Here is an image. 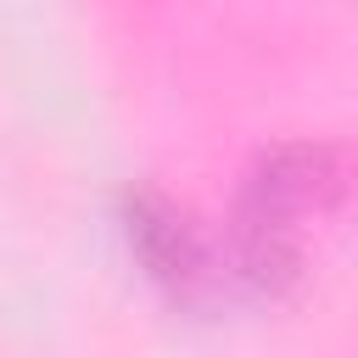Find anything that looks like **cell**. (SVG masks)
Returning a JSON list of instances; mask_svg holds the SVG:
<instances>
[{"instance_id":"obj_1","label":"cell","mask_w":358,"mask_h":358,"mask_svg":"<svg viewBox=\"0 0 358 358\" xmlns=\"http://www.w3.org/2000/svg\"><path fill=\"white\" fill-rule=\"evenodd\" d=\"M347 196V151L330 140H274L241 173L218 252L224 280L252 296H285L308 268L313 229Z\"/></svg>"},{"instance_id":"obj_2","label":"cell","mask_w":358,"mask_h":358,"mask_svg":"<svg viewBox=\"0 0 358 358\" xmlns=\"http://www.w3.org/2000/svg\"><path fill=\"white\" fill-rule=\"evenodd\" d=\"M123 241L140 263V274L168 291L173 302H207L213 291H224V252L218 241L190 218V207H179L168 190L157 185H129L123 190Z\"/></svg>"}]
</instances>
